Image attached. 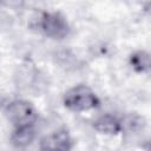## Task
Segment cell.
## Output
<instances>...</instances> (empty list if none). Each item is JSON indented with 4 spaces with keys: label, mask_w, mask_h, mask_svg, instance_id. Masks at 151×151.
<instances>
[{
    "label": "cell",
    "mask_w": 151,
    "mask_h": 151,
    "mask_svg": "<svg viewBox=\"0 0 151 151\" xmlns=\"http://www.w3.org/2000/svg\"><path fill=\"white\" fill-rule=\"evenodd\" d=\"M5 114L15 127L33 125L37 119L35 109L26 100H13L8 103L5 107Z\"/></svg>",
    "instance_id": "7a4b0ae2"
},
{
    "label": "cell",
    "mask_w": 151,
    "mask_h": 151,
    "mask_svg": "<svg viewBox=\"0 0 151 151\" xmlns=\"http://www.w3.org/2000/svg\"><path fill=\"white\" fill-rule=\"evenodd\" d=\"M34 137H35V130L33 125L21 126L15 129V131L11 137V142L13 146L17 149H26L27 146L31 145Z\"/></svg>",
    "instance_id": "5b68a950"
},
{
    "label": "cell",
    "mask_w": 151,
    "mask_h": 151,
    "mask_svg": "<svg viewBox=\"0 0 151 151\" xmlns=\"http://www.w3.org/2000/svg\"><path fill=\"white\" fill-rule=\"evenodd\" d=\"M144 7H145V11H146L147 13H150V14H151V1H150V2H146Z\"/></svg>",
    "instance_id": "ba28073f"
},
{
    "label": "cell",
    "mask_w": 151,
    "mask_h": 151,
    "mask_svg": "<svg viewBox=\"0 0 151 151\" xmlns=\"http://www.w3.org/2000/svg\"><path fill=\"white\" fill-rule=\"evenodd\" d=\"M130 64L136 72H147L151 70V55L144 51H137L130 57Z\"/></svg>",
    "instance_id": "52a82bcc"
},
{
    "label": "cell",
    "mask_w": 151,
    "mask_h": 151,
    "mask_svg": "<svg viewBox=\"0 0 151 151\" xmlns=\"http://www.w3.org/2000/svg\"><path fill=\"white\" fill-rule=\"evenodd\" d=\"M40 31L53 39H63L68 35L70 27L65 18L55 12H45L39 19Z\"/></svg>",
    "instance_id": "3957f363"
},
{
    "label": "cell",
    "mask_w": 151,
    "mask_h": 151,
    "mask_svg": "<svg viewBox=\"0 0 151 151\" xmlns=\"http://www.w3.org/2000/svg\"><path fill=\"white\" fill-rule=\"evenodd\" d=\"M72 138L66 130H58L45 136L39 144L40 151H71Z\"/></svg>",
    "instance_id": "277c9868"
},
{
    "label": "cell",
    "mask_w": 151,
    "mask_h": 151,
    "mask_svg": "<svg viewBox=\"0 0 151 151\" xmlns=\"http://www.w3.org/2000/svg\"><path fill=\"white\" fill-rule=\"evenodd\" d=\"M64 105L72 111H88L99 106V99L88 87L79 85L65 93Z\"/></svg>",
    "instance_id": "6da1fadb"
},
{
    "label": "cell",
    "mask_w": 151,
    "mask_h": 151,
    "mask_svg": "<svg viewBox=\"0 0 151 151\" xmlns=\"http://www.w3.org/2000/svg\"><path fill=\"white\" fill-rule=\"evenodd\" d=\"M93 126L97 131L106 134H117L122 131L120 122L110 114H105L96 119L93 123Z\"/></svg>",
    "instance_id": "8992f818"
}]
</instances>
